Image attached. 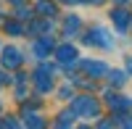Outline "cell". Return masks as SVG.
<instances>
[{
  "label": "cell",
  "instance_id": "cell-13",
  "mask_svg": "<svg viewBox=\"0 0 132 129\" xmlns=\"http://www.w3.org/2000/svg\"><path fill=\"white\" fill-rule=\"evenodd\" d=\"M119 124H124V126H132V116H129L127 121H119Z\"/></svg>",
  "mask_w": 132,
  "mask_h": 129
},
{
  "label": "cell",
  "instance_id": "cell-2",
  "mask_svg": "<svg viewBox=\"0 0 132 129\" xmlns=\"http://www.w3.org/2000/svg\"><path fill=\"white\" fill-rule=\"evenodd\" d=\"M71 108H74L77 116H93V113L101 111V105H98V100H93L90 95H79V98L71 103Z\"/></svg>",
  "mask_w": 132,
  "mask_h": 129
},
{
  "label": "cell",
  "instance_id": "cell-11",
  "mask_svg": "<svg viewBox=\"0 0 132 129\" xmlns=\"http://www.w3.org/2000/svg\"><path fill=\"white\" fill-rule=\"evenodd\" d=\"M79 26H82V24H79V19H77V16H74V19H66V37H74V32H79Z\"/></svg>",
  "mask_w": 132,
  "mask_h": 129
},
{
  "label": "cell",
  "instance_id": "cell-6",
  "mask_svg": "<svg viewBox=\"0 0 132 129\" xmlns=\"http://www.w3.org/2000/svg\"><path fill=\"white\" fill-rule=\"evenodd\" d=\"M82 66L87 69V74H95V77H101V74L108 71V66H106V63H101V61H82Z\"/></svg>",
  "mask_w": 132,
  "mask_h": 129
},
{
  "label": "cell",
  "instance_id": "cell-7",
  "mask_svg": "<svg viewBox=\"0 0 132 129\" xmlns=\"http://www.w3.org/2000/svg\"><path fill=\"white\" fill-rule=\"evenodd\" d=\"M77 56H79V53H77V48H69V45H63V48L58 50V56H56V58H58L61 63H69V61L74 63V61H77Z\"/></svg>",
  "mask_w": 132,
  "mask_h": 129
},
{
  "label": "cell",
  "instance_id": "cell-3",
  "mask_svg": "<svg viewBox=\"0 0 132 129\" xmlns=\"http://www.w3.org/2000/svg\"><path fill=\"white\" fill-rule=\"evenodd\" d=\"M35 84H37V90H40V92H48V90H53V77L48 79V66H42V69L35 74Z\"/></svg>",
  "mask_w": 132,
  "mask_h": 129
},
{
  "label": "cell",
  "instance_id": "cell-1",
  "mask_svg": "<svg viewBox=\"0 0 132 129\" xmlns=\"http://www.w3.org/2000/svg\"><path fill=\"white\" fill-rule=\"evenodd\" d=\"M85 42H87V45H93V48H103V50H111V48H114V40H111V34H108L103 26H93L90 32H87Z\"/></svg>",
  "mask_w": 132,
  "mask_h": 129
},
{
  "label": "cell",
  "instance_id": "cell-4",
  "mask_svg": "<svg viewBox=\"0 0 132 129\" xmlns=\"http://www.w3.org/2000/svg\"><path fill=\"white\" fill-rule=\"evenodd\" d=\"M21 53L16 50V48H5L3 50V66H8V69H13V66H19V63H21Z\"/></svg>",
  "mask_w": 132,
  "mask_h": 129
},
{
  "label": "cell",
  "instance_id": "cell-14",
  "mask_svg": "<svg viewBox=\"0 0 132 129\" xmlns=\"http://www.w3.org/2000/svg\"><path fill=\"white\" fill-rule=\"evenodd\" d=\"M61 3H79V0H61Z\"/></svg>",
  "mask_w": 132,
  "mask_h": 129
},
{
  "label": "cell",
  "instance_id": "cell-15",
  "mask_svg": "<svg viewBox=\"0 0 132 129\" xmlns=\"http://www.w3.org/2000/svg\"><path fill=\"white\" fill-rule=\"evenodd\" d=\"M119 3H127V0H119Z\"/></svg>",
  "mask_w": 132,
  "mask_h": 129
},
{
  "label": "cell",
  "instance_id": "cell-12",
  "mask_svg": "<svg viewBox=\"0 0 132 129\" xmlns=\"http://www.w3.org/2000/svg\"><path fill=\"white\" fill-rule=\"evenodd\" d=\"M108 79H111V84L122 87V84H127V74H124V71H111V74H108Z\"/></svg>",
  "mask_w": 132,
  "mask_h": 129
},
{
  "label": "cell",
  "instance_id": "cell-16",
  "mask_svg": "<svg viewBox=\"0 0 132 129\" xmlns=\"http://www.w3.org/2000/svg\"><path fill=\"white\" fill-rule=\"evenodd\" d=\"M0 108H3V103H0Z\"/></svg>",
  "mask_w": 132,
  "mask_h": 129
},
{
  "label": "cell",
  "instance_id": "cell-9",
  "mask_svg": "<svg viewBox=\"0 0 132 129\" xmlns=\"http://www.w3.org/2000/svg\"><path fill=\"white\" fill-rule=\"evenodd\" d=\"M74 119H77V113H74V108H71V111H66V113H61L56 124H58V126H71V124H74Z\"/></svg>",
  "mask_w": 132,
  "mask_h": 129
},
{
  "label": "cell",
  "instance_id": "cell-5",
  "mask_svg": "<svg viewBox=\"0 0 132 129\" xmlns=\"http://www.w3.org/2000/svg\"><path fill=\"white\" fill-rule=\"evenodd\" d=\"M111 21L119 26V32H124L127 29V24H129V11H111Z\"/></svg>",
  "mask_w": 132,
  "mask_h": 129
},
{
  "label": "cell",
  "instance_id": "cell-10",
  "mask_svg": "<svg viewBox=\"0 0 132 129\" xmlns=\"http://www.w3.org/2000/svg\"><path fill=\"white\" fill-rule=\"evenodd\" d=\"M24 124H27V126H45V121H42L40 113H27V116H24Z\"/></svg>",
  "mask_w": 132,
  "mask_h": 129
},
{
  "label": "cell",
  "instance_id": "cell-8",
  "mask_svg": "<svg viewBox=\"0 0 132 129\" xmlns=\"http://www.w3.org/2000/svg\"><path fill=\"white\" fill-rule=\"evenodd\" d=\"M37 11H40L42 16H56V5H53L50 0H40V3H37Z\"/></svg>",
  "mask_w": 132,
  "mask_h": 129
}]
</instances>
